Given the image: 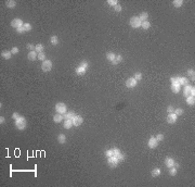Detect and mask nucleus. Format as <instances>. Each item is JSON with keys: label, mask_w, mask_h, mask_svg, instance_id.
I'll return each mask as SVG.
<instances>
[{"label": "nucleus", "mask_w": 195, "mask_h": 187, "mask_svg": "<svg viewBox=\"0 0 195 187\" xmlns=\"http://www.w3.org/2000/svg\"><path fill=\"white\" fill-rule=\"evenodd\" d=\"M55 111H57V113H60V114H64L67 112V107L66 104L63 103V102H57V104H55Z\"/></svg>", "instance_id": "20e7f679"}, {"label": "nucleus", "mask_w": 195, "mask_h": 187, "mask_svg": "<svg viewBox=\"0 0 195 187\" xmlns=\"http://www.w3.org/2000/svg\"><path fill=\"white\" fill-rule=\"evenodd\" d=\"M88 67H89V63H88L87 61H82V62H80V64L78 65L77 67H76L75 72H76L77 75L82 76V75H85V74L87 73Z\"/></svg>", "instance_id": "f257e3e1"}, {"label": "nucleus", "mask_w": 195, "mask_h": 187, "mask_svg": "<svg viewBox=\"0 0 195 187\" xmlns=\"http://www.w3.org/2000/svg\"><path fill=\"white\" fill-rule=\"evenodd\" d=\"M147 146L150 147L151 149H155L157 146H158V140L156 139V137H151L147 141Z\"/></svg>", "instance_id": "6e6552de"}, {"label": "nucleus", "mask_w": 195, "mask_h": 187, "mask_svg": "<svg viewBox=\"0 0 195 187\" xmlns=\"http://www.w3.org/2000/svg\"><path fill=\"white\" fill-rule=\"evenodd\" d=\"M169 174H170L171 176H176V174H177V168H175V167L170 168V171H169Z\"/></svg>", "instance_id": "f704fd0d"}, {"label": "nucleus", "mask_w": 195, "mask_h": 187, "mask_svg": "<svg viewBox=\"0 0 195 187\" xmlns=\"http://www.w3.org/2000/svg\"><path fill=\"white\" fill-rule=\"evenodd\" d=\"M23 26H24V28H25V32H29V31H32V25L29 24V23H24Z\"/></svg>", "instance_id": "72a5a7b5"}, {"label": "nucleus", "mask_w": 195, "mask_h": 187, "mask_svg": "<svg viewBox=\"0 0 195 187\" xmlns=\"http://www.w3.org/2000/svg\"><path fill=\"white\" fill-rule=\"evenodd\" d=\"M172 3H173V6H175L176 8H180V7H182L183 1H182V0H175Z\"/></svg>", "instance_id": "7c9ffc66"}, {"label": "nucleus", "mask_w": 195, "mask_h": 187, "mask_svg": "<svg viewBox=\"0 0 195 187\" xmlns=\"http://www.w3.org/2000/svg\"><path fill=\"white\" fill-rule=\"evenodd\" d=\"M129 23H130L132 28H139V27H141V24H142L141 20L139 19V16H133V18H131Z\"/></svg>", "instance_id": "39448f33"}, {"label": "nucleus", "mask_w": 195, "mask_h": 187, "mask_svg": "<svg viewBox=\"0 0 195 187\" xmlns=\"http://www.w3.org/2000/svg\"><path fill=\"white\" fill-rule=\"evenodd\" d=\"M18 118H20V114H18L17 112H14V113L12 114V119H13V120H17Z\"/></svg>", "instance_id": "49530a36"}, {"label": "nucleus", "mask_w": 195, "mask_h": 187, "mask_svg": "<svg viewBox=\"0 0 195 187\" xmlns=\"http://www.w3.org/2000/svg\"><path fill=\"white\" fill-rule=\"evenodd\" d=\"M187 103L189 104V106H194L195 97H193V96H189V97H187Z\"/></svg>", "instance_id": "393cba45"}, {"label": "nucleus", "mask_w": 195, "mask_h": 187, "mask_svg": "<svg viewBox=\"0 0 195 187\" xmlns=\"http://www.w3.org/2000/svg\"><path fill=\"white\" fill-rule=\"evenodd\" d=\"M156 137V139L158 140V141H162V139H164V135L162 134H157V136H155Z\"/></svg>", "instance_id": "a18cd8bd"}, {"label": "nucleus", "mask_w": 195, "mask_h": 187, "mask_svg": "<svg viewBox=\"0 0 195 187\" xmlns=\"http://www.w3.org/2000/svg\"><path fill=\"white\" fill-rule=\"evenodd\" d=\"M178 77L179 76H172V77L170 78V82L171 83H178Z\"/></svg>", "instance_id": "de8ad7c7"}, {"label": "nucleus", "mask_w": 195, "mask_h": 187, "mask_svg": "<svg viewBox=\"0 0 195 187\" xmlns=\"http://www.w3.org/2000/svg\"><path fill=\"white\" fill-rule=\"evenodd\" d=\"M23 25H24V23H23V21L21 20V19H18V18L13 19V20L11 21V26H12V27H14L15 29H17L18 27L23 26Z\"/></svg>", "instance_id": "0eeeda50"}, {"label": "nucleus", "mask_w": 195, "mask_h": 187, "mask_svg": "<svg viewBox=\"0 0 195 187\" xmlns=\"http://www.w3.org/2000/svg\"><path fill=\"white\" fill-rule=\"evenodd\" d=\"M63 126H64V128H66V130H69V128H72V126H74L73 121L72 120H65L64 123H63Z\"/></svg>", "instance_id": "aec40b11"}, {"label": "nucleus", "mask_w": 195, "mask_h": 187, "mask_svg": "<svg viewBox=\"0 0 195 187\" xmlns=\"http://www.w3.org/2000/svg\"><path fill=\"white\" fill-rule=\"evenodd\" d=\"M57 141L62 145L65 144V142H66V136H65L64 134H60L59 136H57Z\"/></svg>", "instance_id": "a878e982"}, {"label": "nucleus", "mask_w": 195, "mask_h": 187, "mask_svg": "<svg viewBox=\"0 0 195 187\" xmlns=\"http://www.w3.org/2000/svg\"><path fill=\"white\" fill-rule=\"evenodd\" d=\"M50 43H51V45L57 46V44H59V38H57V36H55V35L51 36V38H50Z\"/></svg>", "instance_id": "b1692460"}, {"label": "nucleus", "mask_w": 195, "mask_h": 187, "mask_svg": "<svg viewBox=\"0 0 195 187\" xmlns=\"http://www.w3.org/2000/svg\"><path fill=\"white\" fill-rule=\"evenodd\" d=\"M191 89H192V86L190 85H185L184 86V90H183V94H184V97H189L190 94H191Z\"/></svg>", "instance_id": "a211bd4d"}, {"label": "nucleus", "mask_w": 195, "mask_h": 187, "mask_svg": "<svg viewBox=\"0 0 195 187\" xmlns=\"http://www.w3.org/2000/svg\"><path fill=\"white\" fill-rule=\"evenodd\" d=\"M45 49V46L42 45V44H37L36 47H35V51H37V52H42V50Z\"/></svg>", "instance_id": "c85d7f7f"}, {"label": "nucleus", "mask_w": 195, "mask_h": 187, "mask_svg": "<svg viewBox=\"0 0 195 187\" xmlns=\"http://www.w3.org/2000/svg\"><path fill=\"white\" fill-rule=\"evenodd\" d=\"M6 6L8 7L9 9H14L16 7V1H14V0H8V1L6 2Z\"/></svg>", "instance_id": "6ab92c4d"}, {"label": "nucleus", "mask_w": 195, "mask_h": 187, "mask_svg": "<svg viewBox=\"0 0 195 187\" xmlns=\"http://www.w3.org/2000/svg\"><path fill=\"white\" fill-rule=\"evenodd\" d=\"M52 61L49 59H46L45 61H42V64H41V70H42V72H50L51 70H52Z\"/></svg>", "instance_id": "7ed1b4c3"}, {"label": "nucleus", "mask_w": 195, "mask_h": 187, "mask_svg": "<svg viewBox=\"0 0 195 187\" xmlns=\"http://www.w3.org/2000/svg\"><path fill=\"white\" fill-rule=\"evenodd\" d=\"M27 59L29 60V61H35V60L38 59V52L37 51H29L28 55H27Z\"/></svg>", "instance_id": "f8f14e48"}, {"label": "nucleus", "mask_w": 195, "mask_h": 187, "mask_svg": "<svg viewBox=\"0 0 195 187\" xmlns=\"http://www.w3.org/2000/svg\"><path fill=\"white\" fill-rule=\"evenodd\" d=\"M107 163H108V165H110L111 168H116V167H117V164L119 163V160L117 159V157H116V156H112V157H110V158H108Z\"/></svg>", "instance_id": "423d86ee"}, {"label": "nucleus", "mask_w": 195, "mask_h": 187, "mask_svg": "<svg viewBox=\"0 0 195 187\" xmlns=\"http://www.w3.org/2000/svg\"><path fill=\"white\" fill-rule=\"evenodd\" d=\"M178 83L180 84L181 86H185V85H189V81H187V77H178Z\"/></svg>", "instance_id": "412c9836"}, {"label": "nucleus", "mask_w": 195, "mask_h": 187, "mask_svg": "<svg viewBox=\"0 0 195 187\" xmlns=\"http://www.w3.org/2000/svg\"><path fill=\"white\" fill-rule=\"evenodd\" d=\"M35 47H36V46H34L32 44H28V45L26 46V48H27V49H29L31 51H34V50H35Z\"/></svg>", "instance_id": "37998d69"}, {"label": "nucleus", "mask_w": 195, "mask_h": 187, "mask_svg": "<svg viewBox=\"0 0 195 187\" xmlns=\"http://www.w3.org/2000/svg\"><path fill=\"white\" fill-rule=\"evenodd\" d=\"M122 55H117V56H116V58H115V60L112 62V64L113 65H117L118 63L122 62Z\"/></svg>", "instance_id": "bb28decb"}, {"label": "nucleus", "mask_w": 195, "mask_h": 187, "mask_svg": "<svg viewBox=\"0 0 195 187\" xmlns=\"http://www.w3.org/2000/svg\"><path fill=\"white\" fill-rule=\"evenodd\" d=\"M73 125L74 126H79V125H81L82 124V122H83V119L81 118L80 115H75L73 118Z\"/></svg>", "instance_id": "9b49d317"}, {"label": "nucleus", "mask_w": 195, "mask_h": 187, "mask_svg": "<svg viewBox=\"0 0 195 187\" xmlns=\"http://www.w3.org/2000/svg\"><path fill=\"white\" fill-rule=\"evenodd\" d=\"M4 121H6V119H4L3 116H1V118H0V123H1V124H3Z\"/></svg>", "instance_id": "603ef678"}, {"label": "nucleus", "mask_w": 195, "mask_h": 187, "mask_svg": "<svg viewBox=\"0 0 195 187\" xmlns=\"http://www.w3.org/2000/svg\"><path fill=\"white\" fill-rule=\"evenodd\" d=\"M187 75L191 76V77H192V76H194L195 75V71H194L193 69H189V70H187Z\"/></svg>", "instance_id": "a19ab883"}, {"label": "nucleus", "mask_w": 195, "mask_h": 187, "mask_svg": "<svg viewBox=\"0 0 195 187\" xmlns=\"http://www.w3.org/2000/svg\"><path fill=\"white\" fill-rule=\"evenodd\" d=\"M177 119L178 116L176 115L175 113H169L168 116H167V123H169V124H175L176 122H177Z\"/></svg>", "instance_id": "9d476101"}, {"label": "nucleus", "mask_w": 195, "mask_h": 187, "mask_svg": "<svg viewBox=\"0 0 195 187\" xmlns=\"http://www.w3.org/2000/svg\"><path fill=\"white\" fill-rule=\"evenodd\" d=\"M116 157H117V159L119 160V162H122V161H124V160H125V156L122 155V152H119L118 155H116Z\"/></svg>", "instance_id": "e433bc0d"}, {"label": "nucleus", "mask_w": 195, "mask_h": 187, "mask_svg": "<svg viewBox=\"0 0 195 187\" xmlns=\"http://www.w3.org/2000/svg\"><path fill=\"white\" fill-rule=\"evenodd\" d=\"M38 60H40V61H45L46 60V53L43 51L38 53Z\"/></svg>", "instance_id": "473e14b6"}, {"label": "nucleus", "mask_w": 195, "mask_h": 187, "mask_svg": "<svg viewBox=\"0 0 195 187\" xmlns=\"http://www.w3.org/2000/svg\"><path fill=\"white\" fill-rule=\"evenodd\" d=\"M115 58H116V56H115V53H114V52H107V53H106V59H107L111 63L115 60Z\"/></svg>", "instance_id": "5701e85b"}, {"label": "nucleus", "mask_w": 195, "mask_h": 187, "mask_svg": "<svg viewBox=\"0 0 195 187\" xmlns=\"http://www.w3.org/2000/svg\"><path fill=\"white\" fill-rule=\"evenodd\" d=\"M105 156L107 157V158H110V157L114 156V153H113V150H112V149H110V150H106V151H105Z\"/></svg>", "instance_id": "ea45409f"}, {"label": "nucleus", "mask_w": 195, "mask_h": 187, "mask_svg": "<svg viewBox=\"0 0 195 187\" xmlns=\"http://www.w3.org/2000/svg\"><path fill=\"white\" fill-rule=\"evenodd\" d=\"M107 3L110 4V6L115 7V6H117V4H118V2L116 1V0H108V1H107Z\"/></svg>", "instance_id": "58836bf2"}, {"label": "nucleus", "mask_w": 195, "mask_h": 187, "mask_svg": "<svg viewBox=\"0 0 195 187\" xmlns=\"http://www.w3.org/2000/svg\"><path fill=\"white\" fill-rule=\"evenodd\" d=\"M180 89H181V85L179 83H171V90H172V93L178 94L180 92Z\"/></svg>", "instance_id": "4468645a"}, {"label": "nucleus", "mask_w": 195, "mask_h": 187, "mask_svg": "<svg viewBox=\"0 0 195 187\" xmlns=\"http://www.w3.org/2000/svg\"><path fill=\"white\" fill-rule=\"evenodd\" d=\"M173 113H175L177 116H179V115H182V114H183V109H181V108H177V109H175V111H173Z\"/></svg>", "instance_id": "2f4dec72"}, {"label": "nucleus", "mask_w": 195, "mask_h": 187, "mask_svg": "<svg viewBox=\"0 0 195 187\" xmlns=\"http://www.w3.org/2000/svg\"><path fill=\"white\" fill-rule=\"evenodd\" d=\"M151 174H152L153 177H158L159 175H161V169H159V168H155V169L152 170Z\"/></svg>", "instance_id": "4be33fe9"}, {"label": "nucleus", "mask_w": 195, "mask_h": 187, "mask_svg": "<svg viewBox=\"0 0 195 187\" xmlns=\"http://www.w3.org/2000/svg\"><path fill=\"white\" fill-rule=\"evenodd\" d=\"M139 19L141 20V22H144V21H147L148 19V13L147 12H142L139 16Z\"/></svg>", "instance_id": "cd10ccee"}, {"label": "nucleus", "mask_w": 195, "mask_h": 187, "mask_svg": "<svg viewBox=\"0 0 195 187\" xmlns=\"http://www.w3.org/2000/svg\"><path fill=\"white\" fill-rule=\"evenodd\" d=\"M167 111H168V112H169V113H172V112H173V111H175V108H173V107H172V106H169V107H168V108H167Z\"/></svg>", "instance_id": "8fccbe9b"}, {"label": "nucleus", "mask_w": 195, "mask_h": 187, "mask_svg": "<svg viewBox=\"0 0 195 187\" xmlns=\"http://www.w3.org/2000/svg\"><path fill=\"white\" fill-rule=\"evenodd\" d=\"M76 114L74 113V111H69V112H66V113L63 115L64 120H73V118L75 116Z\"/></svg>", "instance_id": "f3484780"}, {"label": "nucleus", "mask_w": 195, "mask_h": 187, "mask_svg": "<svg viewBox=\"0 0 195 187\" xmlns=\"http://www.w3.org/2000/svg\"><path fill=\"white\" fill-rule=\"evenodd\" d=\"M137 84H138V82L136 81L133 77H130L126 81V87L127 88H134L137 86Z\"/></svg>", "instance_id": "1a4fd4ad"}, {"label": "nucleus", "mask_w": 195, "mask_h": 187, "mask_svg": "<svg viewBox=\"0 0 195 187\" xmlns=\"http://www.w3.org/2000/svg\"><path fill=\"white\" fill-rule=\"evenodd\" d=\"M112 150H113V153H114V156L118 155V153L120 152V150H119V149H118V148H113Z\"/></svg>", "instance_id": "09e8293b"}, {"label": "nucleus", "mask_w": 195, "mask_h": 187, "mask_svg": "<svg viewBox=\"0 0 195 187\" xmlns=\"http://www.w3.org/2000/svg\"><path fill=\"white\" fill-rule=\"evenodd\" d=\"M133 78L136 79L137 82H138V81H141V78H142V74H141V73H139V72H138V73H136V74H134Z\"/></svg>", "instance_id": "c9c22d12"}, {"label": "nucleus", "mask_w": 195, "mask_h": 187, "mask_svg": "<svg viewBox=\"0 0 195 187\" xmlns=\"http://www.w3.org/2000/svg\"><path fill=\"white\" fill-rule=\"evenodd\" d=\"M190 96H193V97H195V88L192 87L191 89V94H190Z\"/></svg>", "instance_id": "3c124183"}, {"label": "nucleus", "mask_w": 195, "mask_h": 187, "mask_svg": "<svg viewBox=\"0 0 195 187\" xmlns=\"http://www.w3.org/2000/svg\"><path fill=\"white\" fill-rule=\"evenodd\" d=\"M18 51H20V49H18L17 47H13V48L11 49V52H12V55H17Z\"/></svg>", "instance_id": "4c0bfd02"}, {"label": "nucleus", "mask_w": 195, "mask_h": 187, "mask_svg": "<svg viewBox=\"0 0 195 187\" xmlns=\"http://www.w3.org/2000/svg\"><path fill=\"white\" fill-rule=\"evenodd\" d=\"M14 124H15V127L17 128V130L23 131V130H25V127H26L27 122H26V120H25L24 116H20L17 120H15Z\"/></svg>", "instance_id": "f03ea898"}, {"label": "nucleus", "mask_w": 195, "mask_h": 187, "mask_svg": "<svg viewBox=\"0 0 195 187\" xmlns=\"http://www.w3.org/2000/svg\"><path fill=\"white\" fill-rule=\"evenodd\" d=\"M114 10H115V12H120L122 11V6H119V4L115 6L114 7Z\"/></svg>", "instance_id": "79ce46f5"}, {"label": "nucleus", "mask_w": 195, "mask_h": 187, "mask_svg": "<svg viewBox=\"0 0 195 187\" xmlns=\"http://www.w3.org/2000/svg\"><path fill=\"white\" fill-rule=\"evenodd\" d=\"M11 56H12L11 50H4V51H2L1 52V57L3 58V59H6V60L11 59Z\"/></svg>", "instance_id": "2eb2a0df"}, {"label": "nucleus", "mask_w": 195, "mask_h": 187, "mask_svg": "<svg viewBox=\"0 0 195 187\" xmlns=\"http://www.w3.org/2000/svg\"><path fill=\"white\" fill-rule=\"evenodd\" d=\"M16 32H17L18 34H22V33H25V28H24V26H21V27H18V28L16 29Z\"/></svg>", "instance_id": "c03bdc74"}, {"label": "nucleus", "mask_w": 195, "mask_h": 187, "mask_svg": "<svg viewBox=\"0 0 195 187\" xmlns=\"http://www.w3.org/2000/svg\"><path fill=\"white\" fill-rule=\"evenodd\" d=\"M141 27H142L143 29H148L151 27V23L148 22V21H144V22H142V24H141Z\"/></svg>", "instance_id": "c756f323"}, {"label": "nucleus", "mask_w": 195, "mask_h": 187, "mask_svg": "<svg viewBox=\"0 0 195 187\" xmlns=\"http://www.w3.org/2000/svg\"><path fill=\"white\" fill-rule=\"evenodd\" d=\"M165 163H166V165H167V168H172V167H175V163H176V161L173 160L172 158H170V157H167L166 158V160H165Z\"/></svg>", "instance_id": "ddd939ff"}, {"label": "nucleus", "mask_w": 195, "mask_h": 187, "mask_svg": "<svg viewBox=\"0 0 195 187\" xmlns=\"http://www.w3.org/2000/svg\"><path fill=\"white\" fill-rule=\"evenodd\" d=\"M63 120H64V118H63V114L57 113L54 116H53V121H54V123H61Z\"/></svg>", "instance_id": "dca6fc26"}]
</instances>
